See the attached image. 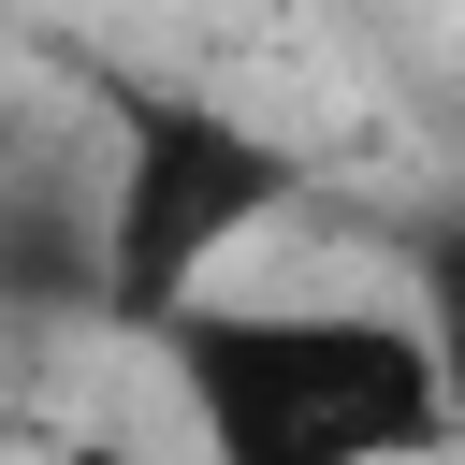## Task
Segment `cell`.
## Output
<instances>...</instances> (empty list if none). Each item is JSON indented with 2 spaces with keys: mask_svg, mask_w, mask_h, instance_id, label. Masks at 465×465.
<instances>
[{
  "mask_svg": "<svg viewBox=\"0 0 465 465\" xmlns=\"http://www.w3.org/2000/svg\"><path fill=\"white\" fill-rule=\"evenodd\" d=\"M407 320L436 334V378H450V421H465V203L407 232Z\"/></svg>",
  "mask_w": 465,
  "mask_h": 465,
  "instance_id": "3957f363",
  "label": "cell"
},
{
  "mask_svg": "<svg viewBox=\"0 0 465 465\" xmlns=\"http://www.w3.org/2000/svg\"><path fill=\"white\" fill-rule=\"evenodd\" d=\"M58 465H131V450H116V436H73V450H58Z\"/></svg>",
  "mask_w": 465,
  "mask_h": 465,
  "instance_id": "277c9868",
  "label": "cell"
},
{
  "mask_svg": "<svg viewBox=\"0 0 465 465\" xmlns=\"http://www.w3.org/2000/svg\"><path fill=\"white\" fill-rule=\"evenodd\" d=\"M320 189V160L262 116H232L218 87L174 73H102V320L160 334L174 305L218 291V262L247 232H276Z\"/></svg>",
  "mask_w": 465,
  "mask_h": 465,
  "instance_id": "7a4b0ae2",
  "label": "cell"
},
{
  "mask_svg": "<svg viewBox=\"0 0 465 465\" xmlns=\"http://www.w3.org/2000/svg\"><path fill=\"white\" fill-rule=\"evenodd\" d=\"M145 349L203 465H421L465 436L407 291H203Z\"/></svg>",
  "mask_w": 465,
  "mask_h": 465,
  "instance_id": "6da1fadb",
  "label": "cell"
}]
</instances>
